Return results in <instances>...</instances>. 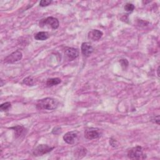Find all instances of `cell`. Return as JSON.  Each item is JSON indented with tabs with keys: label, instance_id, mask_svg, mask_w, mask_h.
<instances>
[{
	"label": "cell",
	"instance_id": "11",
	"mask_svg": "<svg viewBox=\"0 0 160 160\" xmlns=\"http://www.w3.org/2000/svg\"><path fill=\"white\" fill-rule=\"evenodd\" d=\"M10 129L14 130L16 137H20L21 135L24 134L25 130H26V129H25L23 126H20V125L13 126V127L10 128Z\"/></svg>",
	"mask_w": 160,
	"mask_h": 160
},
{
	"label": "cell",
	"instance_id": "19",
	"mask_svg": "<svg viewBox=\"0 0 160 160\" xmlns=\"http://www.w3.org/2000/svg\"><path fill=\"white\" fill-rule=\"evenodd\" d=\"M120 63L121 64V66L123 67V68H126V67H128L129 64L128 60H126V59H122V60L120 61Z\"/></svg>",
	"mask_w": 160,
	"mask_h": 160
},
{
	"label": "cell",
	"instance_id": "1",
	"mask_svg": "<svg viewBox=\"0 0 160 160\" xmlns=\"http://www.w3.org/2000/svg\"><path fill=\"white\" fill-rule=\"evenodd\" d=\"M58 102L52 98H46L38 101L36 108L38 109H45V110H54L58 108Z\"/></svg>",
	"mask_w": 160,
	"mask_h": 160
},
{
	"label": "cell",
	"instance_id": "6",
	"mask_svg": "<svg viewBox=\"0 0 160 160\" xmlns=\"http://www.w3.org/2000/svg\"><path fill=\"white\" fill-rule=\"evenodd\" d=\"M85 137L87 140H95L100 137V130L96 128H87L85 130Z\"/></svg>",
	"mask_w": 160,
	"mask_h": 160
},
{
	"label": "cell",
	"instance_id": "16",
	"mask_svg": "<svg viewBox=\"0 0 160 160\" xmlns=\"http://www.w3.org/2000/svg\"><path fill=\"white\" fill-rule=\"evenodd\" d=\"M11 106V104L10 102H6L1 105L0 106V109L2 111H8Z\"/></svg>",
	"mask_w": 160,
	"mask_h": 160
},
{
	"label": "cell",
	"instance_id": "15",
	"mask_svg": "<svg viewBox=\"0 0 160 160\" xmlns=\"http://www.w3.org/2000/svg\"><path fill=\"white\" fill-rule=\"evenodd\" d=\"M23 82L24 84L27 85V86H33L35 83V80L34 78H33V77H28L25 78L23 80Z\"/></svg>",
	"mask_w": 160,
	"mask_h": 160
},
{
	"label": "cell",
	"instance_id": "14",
	"mask_svg": "<svg viewBox=\"0 0 160 160\" xmlns=\"http://www.w3.org/2000/svg\"><path fill=\"white\" fill-rule=\"evenodd\" d=\"M87 153V151L85 148H79L75 150L74 156L78 157V158H81L83 156H86Z\"/></svg>",
	"mask_w": 160,
	"mask_h": 160
},
{
	"label": "cell",
	"instance_id": "5",
	"mask_svg": "<svg viewBox=\"0 0 160 160\" xmlns=\"http://www.w3.org/2000/svg\"><path fill=\"white\" fill-rule=\"evenodd\" d=\"M22 58H23L22 53L20 51H19V50H16V51L14 52L10 55L6 56L5 58L4 62L8 64H12L20 61Z\"/></svg>",
	"mask_w": 160,
	"mask_h": 160
},
{
	"label": "cell",
	"instance_id": "18",
	"mask_svg": "<svg viewBox=\"0 0 160 160\" xmlns=\"http://www.w3.org/2000/svg\"><path fill=\"white\" fill-rule=\"evenodd\" d=\"M52 3V1H50V0H42L39 3V6L41 7H45L49 6Z\"/></svg>",
	"mask_w": 160,
	"mask_h": 160
},
{
	"label": "cell",
	"instance_id": "13",
	"mask_svg": "<svg viewBox=\"0 0 160 160\" xmlns=\"http://www.w3.org/2000/svg\"><path fill=\"white\" fill-rule=\"evenodd\" d=\"M61 83V80L59 78H49L46 81V85L47 86L51 87L53 86Z\"/></svg>",
	"mask_w": 160,
	"mask_h": 160
},
{
	"label": "cell",
	"instance_id": "4",
	"mask_svg": "<svg viewBox=\"0 0 160 160\" xmlns=\"http://www.w3.org/2000/svg\"><path fill=\"white\" fill-rule=\"evenodd\" d=\"M54 149V147L49 146L48 145H39L33 151V155L35 156H43L48 153Z\"/></svg>",
	"mask_w": 160,
	"mask_h": 160
},
{
	"label": "cell",
	"instance_id": "21",
	"mask_svg": "<svg viewBox=\"0 0 160 160\" xmlns=\"http://www.w3.org/2000/svg\"><path fill=\"white\" fill-rule=\"evenodd\" d=\"M152 121H153L154 123H156V124H159V116L158 115L157 116L154 117L152 119Z\"/></svg>",
	"mask_w": 160,
	"mask_h": 160
},
{
	"label": "cell",
	"instance_id": "17",
	"mask_svg": "<svg viewBox=\"0 0 160 160\" xmlns=\"http://www.w3.org/2000/svg\"><path fill=\"white\" fill-rule=\"evenodd\" d=\"M134 5L132 3H126L124 7V10L127 12H131L134 10Z\"/></svg>",
	"mask_w": 160,
	"mask_h": 160
},
{
	"label": "cell",
	"instance_id": "20",
	"mask_svg": "<svg viewBox=\"0 0 160 160\" xmlns=\"http://www.w3.org/2000/svg\"><path fill=\"white\" fill-rule=\"evenodd\" d=\"M109 144H110V145L112 146L113 147H115L117 145V142L115 140L111 138L110 140H109Z\"/></svg>",
	"mask_w": 160,
	"mask_h": 160
},
{
	"label": "cell",
	"instance_id": "7",
	"mask_svg": "<svg viewBox=\"0 0 160 160\" xmlns=\"http://www.w3.org/2000/svg\"><path fill=\"white\" fill-rule=\"evenodd\" d=\"M78 135V132L77 131H69L66 133L63 136L64 141L70 145H73L75 143V141L77 140Z\"/></svg>",
	"mask_w": 160,
	"mask_h": 160
},
{
	"label": "cell",
	"instance_id": "12",
	"mask_svg": "<svg viewBox=\"0 0 160 160\" xmlns=\"http://www.w3.org/2000/svg\"><path fill=\"white\" fill-rule=\"evenodd\" d=\"M49 37V33L46 31H40L35 35V39L38 41H45Z\"/></svg>",
	"mask_w": 160,
	"mask_h": 160
},
{
	"label": "cell",
	"instance_id": "10",
	"mask_svg": "<svg viewBox=\"0 0 160 160\" xmlns=\"http://www.w3.org/2000/svg\"><path fill=\"white\" fill-rule=\"evenodd\" d=\"M103 33L102 31L98 30H92L88 33V39L92 41H98L102 38Z\"/></svg>",
	"mask_w": 160,
	"mask_h": 160
},
{
	"label": "cell",
	"instance_id": "22",
	"mask_svg": "<svg viewBox=\"0 0 160 160\" xmlns=\"http://www.w3.org/2000/svg\"><path fill=\"white\" fill-rule=\"evenodd\" d=\"M157 75L158 77H159V66H158V68L157 69Z\"/></svg>",
	"mask_w": 160,
	"mask_h": 160
},
{
	"label": "cell",
	"instance_id": "2",
	"mask_svg": "<svg viewBox=\"0 0 160 160\" xmlns=\"http://www.w3.org/2000/svg\"><path fill=\"white\" fill-rule=\"evenodd\" d=\"M127 156L130 159H143L146 158V156L143 153L142 147L140 146L132 148L129 150Z\"/></svg>",
	"mask_w": 160,
	"mask_h": 160
},
{
	"label": "cell",
	"instance_id": "8",
	"mask_svg": "<svg viewBox=\"0 0 160 160\" xmlns=\"http://www.w3.org/2000/svg\"><path fill=\"white\" fill-rule=\"evenodd\" d=\"M81 51L83 56L88 57L93 53V52L94 51V49L89 43L85 42V43H83L81 45Z\"/></svg>",
	"mask_w": 160,
	"mask_h": 160
},
{
	"label": "cell",
	"instance_id": "9",
	"mask_svg": "<svg viewBox=\"0 0 160 160\" xmlns=\"http://www.w3.org/2000/svg\"><path fill=\"white\" fill-rule=\"evenodd\" d=\"M65 55L70 61H73L79 56V52L77 49L74 48H68L66 49Z\"/></svg>",
	"mask_w": 160,
	"mask_h": 160
},
{
	"label": "cell",
	"instance_id": "3",
	"mask_svg": "<svg viewBox=\"0 0 160 160\" xmlns=\"http://www.w3.org/2000/svg\"><path fill=\"white\" fill-rule=\"evenodd\" d=\"M60 26V23L57 18L49 16L45 19L41 20L39 22V27H47L53 30H56Z\"/></svg>",
	"mask_w": 160,
	"mask_h": 160
}]
</instances>
